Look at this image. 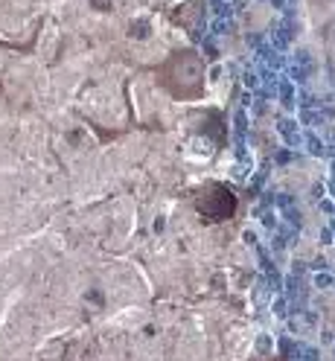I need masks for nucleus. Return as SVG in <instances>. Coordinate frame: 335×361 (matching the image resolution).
<instances>
[{
    "instance_id": "29",
    "label": "nucleus",
    "mask_w": 335,
    "mask_h": 361,
    "mask_svg": "<svg viewBox=\"0 0 335 361\" xmlns=\"http://www.w3.org/2000/svg\"><path fill=\"white\" fill-rule=\"evenodd\" d=\"M332 178H335V163H332Z\"/></svg>"
},
{
    "instance_id": "26",
    "label": "nucleus",
    "mask_w": 335,
    "mask_h": 361,
    "mask_svg": "<svg viewBox=\"0 0 335 361\" xmlns=\"http://www.w3.org/2000/svg\"><path fill=\"white\" fill-rule=\"evenodd\" d=\"M312 268H315V271H324V268H326V259H315Z\"/></svg>"
},
{
    "instance_id": "2",
    "label": "nucleus",
    "mask_w": 335,
    "mask_h": 361,
    "mask_svg": "<svg viewBox=\"0 0 335 361\" xmlns=\"http://www.w3.org/2000/svg\"><path fill=\"white\" fill-rule=\"evenodd\" d=\"M277 134L283 137L286 146H300V140H303V134H300V122L288 120V117L277 122Z\"/></svg>"
},
{
    "instance_id": "7",
    "label": "nucleus",
    "mask_w": 335,
    "mask_h": 361,
    "mask_svg": "<svg viewBox=\"0 0 335 361\" xmlns=\"http://www.w3.org/2000/svg\"><path fill=\"white\" fill-rule=\"evenodd\" d=\"M230 26H234V20L224 17V15H213V20H210V32L213 35H228Z\"/></svg>"
},
{
    "instance_id": "11",
    "label": "nucleus",
    "mask_w": 335,
    "mask_h": 361,
    "mask_svg": "<svg viewBox=\"0 0 335 361\" xmlns=\"http://www.w3.org/2000/svg\"><path fill=\"white\" fill-rule=\"evenodd\" d=\"M242 79H245V87H251L254 93H256V90H260V85H262L260 67H256V70H245V76H242Z\"/></svg>"
},
{
    "instance_id": "24",
    "label": "nucleus",
    "mask_w": 335,
    "mask_h": 361,
    "mask_svg": "<svg viewBox=\"0 0 335 361\" xmlns=\"http://www.w3.org/2000/svg\"><path fill=\"white\" fill-rule=\"evenodd\" d=\"M260 353H268V350H271V341H268V338H260Z\"/></svg>"
},
{
    "instance_id": "19",
    "label": "nucleus",
    "mask_w": 335,
    "mask_h": 361,
    "mask_svg": "<svg viewBox=\"0 0 335 361\" xmlns=\"http://www.w3.org/2000/svg\"><path fill=\"white\" fill-rule=\"evenodd\" d=\"M292 350H294V341L292 338H280V353H283L286 359H292Z\"/></svg>"
},
{
    "instance_id": "20",
    "label": "nucleus",
    "mask_w": 335,
    "mask_h": 361,
    "mask_svg": "<svg viewBox=\"0 0 335 361\" xmlns=\"http://www.w3.org/2000/svg\"><path fill=\"white\" fill-rule=\"evenodd\" d=\"M274 204H277V207H280V210H283V207L294 204V198H292V195H288V192H280V195H277V198H274Z\"/></svg>"
},
{
    "instance_id": "15",
    "label": "nucleus",
    "mask_w": 335,
    "mask_h": 361,
    "mask_svg": "<svg viewBox=\"0 0 335 361\" xmlns=\"http://www.w3.org/2000/svg\"><path fill=\"white\" fill-rule=\"evenodd\" d=\"M298 289H300V280H298V274H292L288 280H286V294H288V297H294Z\"/></svg>"
},
{
    "instance_id": "3",
    "label": "nucleus",
    "mask_w": 335,
    "mask_h": 361,
    "mask_svg": "<svg viewBox=\"0 0 335 361\" xmlns=\"http://www.w3.org/2000/svg\"><path fill=\"white\" fill-rule=\"evenodd\" d=\"M277 96L283 108H294L298 105V93H294V82H288L286 76H280V85H277Z\"/></svg>"
},
{
    "instance_id": "22",
    "label": "nucleus",
    "mask_w": 335,
    "mask_h": 361,
    "mask_svg": "<svg viewBox=\"0 0 335 361\" xmlns=\"http://www.w3.org/2000/svg\"><path fill=\"white\" fill-rule=\"evenodd\" d=\"M320 242H324V245H332V242H335L332 227H324V230H320Z\"/></svg>"
},
{
    "instance_id": "14",
    "label": "nucleus",
    "mask_w": 335,
    "mask_h": 361,
    "mask_svg": "<svg viewBox=\"0 0 335 361\" xmlns=\"http://www.w3.org/2000/svg\"><path fill=\"white\" fill-rule=\"evenodd\" d=\"M330 286H335V280L326 271H318L315 274V289H330Z\"/></svg>"
},
{
    "instance_id": "1",
    "label": "nucleus",
    "mask_w": 335,
    "mask_h": 361,
    "mask_svg": "<svg viewBox=\"0 0 335 361\" xmlns=\"http://www.w3.org/2000/svg\"><path fill=\"white\" fill-rule=\"evenodd\" d=\"M256 61H260V67L274 70V73H283V70H286L283 52L274 50V47H262V44H260V50H256Z\"/></svg>"
},
{
    "instance_id": "30",
    "label": "nucleus",
    "mask_w": 335,
    "mask_h": 361,
    "mask_svg": "<svg viewBox=\"0 0 335 361\" xmlns=\"http://www.w3.org/2000/svg\"><path fill=\"white\" fill-rule=\"evenodd\" d=\"M332 236H335V224H332Z\"/></svg>"
},
{
    "instance_id": "17",
    "label": "nucleus",
    "mask_w": 335,
    "mask_h": 361,
    "mask_svg": "<svg viewBox=\"0 0 335 361\" xmlns=\"http://www.w3.org/2000/svg\"><path fill=\"white\" fill-rule=\"evenodd\" d=\"M274 315H277V318H286V315H288V306H286V297H277V300H274Z\"/></svg>"
},
{
    "instance_id": "21",
    "label": "nucleus",
    "mask_w": 335,
    "mask_h": 361,
    "mask_svg": "<svg viewBox=\"0 0 335 361\" xmlns=\"http://www.w3.org/2000/svg\"><path fill=\"white\" fill-rule=\"evenodd\" d=\"M292 157H294V152H288V149H280V152L274 155V160H277V163H288Z\"/></svg>"
},
{
    "instance_id": "28",
    "label": "nucleus",
    "mask_w": 335,
    "mask_h": 361,
    "mask_svg": "<svg viewBox=\"0 0 335 361\" xmlns=\"http://www.w3.org/2000/svg\"><path fill=\"white\" fill-rule=\"evenodd\" d=\"M271 6H274V9H283V12H286V0H271Z\"/></svg>"
},
{
    "instance_id": "8",
    "label": "nucleus",
    "mask_w": 335,
    "mask_h": 361,
    "mask_svg": "<svg viewBox=\"0 0 335 361\" xmlns=\"http://www.w3.org/2000/svg\"><path fill=\"white\" fill-rule=\"evenodd\" d=\"M303 143H306V149H309V155H315V157H324V152H326V146L320 143L318 134H303Z\"/></svg>"
},
{
    "instance_id": "4",
    "label": "nucleus",
    "mask_w": 335,
    "mask_h": 361,
    "mask_svg": "<svg viewBox=\"0 0 335 361\" xmlns=\"http://www.w3.org/2000/svg\"><path fill=\"white\" fill-rule=\"evenodd\" d=\"M294 233H298V227H274V251H283L288 248L292 242H294Z\"/></svg>"
},
{
    "instance_id": "6",
    "label": "nucleus",
    "mask_w": 335,
    "mask_h": 361,
    "mask_svg": "<svg viewBox=\"0 0 335 361\" xmlns=\"http://www.w3.org/2000/svg\"><path fill=\"white\" fill-rule=\"evenodd\" d=\"M234 134H236V143H245V137H248V114L245 111L234 114Z\"/></svg>"
},
{
    "instance_id": "25",
    "label": "nucleus",
    "mask_w": 335,
    "mask_h": 361,
    "mask_svg": "<svg viewBox=\"0 0 335 361\" xmlns=\"http://www.w3.org/2000/svg\"><path fill=\"white\" fill-rule=\"evenodd\" d=\"M248 44H251V47H260V44H262V38H260V35H248Z\"/></svg>"
},
{
    "instance_id": "16",
    "label": "nucleus",
    "mask_w": 335,
    "mask_h": 361,
    "mask_svg": "<svg viewBox=\"0 0 335 361\" xmlns=\"http://www.w3.org/2000/svg\"><path fill=\"white\" fill-rule=\"evenodd\" d=\"M318 96H312V93H306V90H303L300 93V108H318Z\"/></svg>"
},
{
    "instance_id": "23",
    "label": "nucleus",
    "mask_w": 335,
    "mask_h": 361,
    "mask_svg": "<svg viewBox=\"0 0 335 361\" xmlns=\"http://www.w3.org/2000/svg\"><path fill=\"white\" fill-rule=\"evenodd\" d=\"M262 224L274 230V227H277V222H274V213H262Z\"/></svg>"
},
{
    "instance_id": "31",
    "label": "nucleus",
    "mask_w": 335,
    "mask_h": 361,
    "mask_svg": "<svg viewBox=\"0 0 335 361\" xmlns=\"http://www.w3.org/2000/svg\"><path fill=\"white\" fill-rule=\"evenodd\" d=\"M332 195H335V184H332Z\"/></svg>"
},
{
    "instance_id": "27",
    "label": "nucleus",
    "mask_w": 335,
    "mask_h": 361,
    "mask_svg": "<svg viewBox=\"0 0 335 361\" xmlns=\"http://www.w3.org/2000/svg\"><path fill=\"white\" fill-rule=\"evenodd\" d=\"M312 195H315V198H320V195H324V184H315V187H312Z\"/></svg>"
},
{
    "instance_id": "10",
    "label": "nucleus",
    "mask_w": 335,
    "mask_h": 361,
    "mask_svg": "<svg viewBox=\"0 0 335 361\" xmlns=\"http://www.w3.org/2000/svg\"><path fill=\"white\" fill-rule=\"evenodd\" d=\"M309 76H312V70L300 67V64H292V67H288V79H292L294 85H306V82H309Z\"/></svg>"
},
{
    "instance_id": "18",
    "label": "nucleus",
    "mask_w": 335,
    "mask_h": 361,
    "mask_svg": "<svg viewBox=\"0 0 335 361\" xmlns=\"http://www.w3.org/2000/svg\"><path fill=\"white\" fill-rule=\"evenodd\" d=\"M318 207H320V213L335 216V201H330V198H318Z\"/></svg>"
},
{
    "instance_id": "5",
    "label": "nucleus",
    "mask_w": 335,
    "mask_h": 361,
    "mask_svg": "<svg viewBox=\"0 0 335 361\" xmlns=\"http://www.w3.org/2000/svg\"><path fill=\"white\" fill-rule=\"evenodd\" d=\"M324 108H300V125H324Z\"/></svg>"
},
{
    "instance_id": "13",
    "label": "nucleus",
    "mask_w": 335,
    "mask_h": 361,
    "mask_svg": "<svg viewBox=\"0 0 335 361\" xmlns=\"http://www.w3.org/2000/svg\"><path fill=\"white\" fill-rule=\"evenodd\" d=\"M294 64H300V67H306V70H315V61H312L309 50H298V55H294Z\"/></svg>"
},
{
    "instance_id": "12",
    "label": "nucleus",
    "mask_w": 335,
    "mask_h": 361,
    "mask_svg": "<svg viewBox=\"0 0 335 361\" xmlns=\"http://www.w3.org/2000/svg\"><path fill=\"white\" fill-rule=\"evenodd\" d=\"M283 219H286V224H288V227H298V230H300V213L294 210V204L283 207Z\"/></svg>"
},
{
    "instance_id": "9",
    "label": "nucleus",
    "mask_w": 335,
    "mask_h": 361,
    "mask_svg": "<svg viewBox=\"0 0 335 361\" xmlns=\"http://www.w3.org/2000/svg\"><path fill=\"white\" fill-rule=\"evenodd\" d=\"M292 359L315 361V359H320V353L315 350V347H309V344H294V350H292Z\"/></svg>"
}]
</instances>
